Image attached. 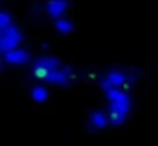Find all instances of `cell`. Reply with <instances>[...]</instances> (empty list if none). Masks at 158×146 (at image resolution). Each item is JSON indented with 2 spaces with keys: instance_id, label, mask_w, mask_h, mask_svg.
I'll list each match as a JSON object with an SVG mask.
<instances>
[{
  "instance_id": "cell-1",
  "label": "cell",
  "mask_w": 158,
  "mask_h": 146,
  "mask_svg": "<svg viewBox=\"0 0 158 146\" xmlns=\"http://www.w3.org/2000/svg\"><path fill=\"white\" fill-rule=\"evenodd\" d=\"M106 97L109 100V112L127 117L131 111V97L123 88H109L106 92Z\"/></svg>"
},
{
  "instance_id": "cell-2",
  "label": "cell",
  "mask_w": 158,
  "mask_h": 146,
  "mask_svg": "<svg viewBox=\"0 0 158 146\" xmlns=\"http://www.w3.org/2000/svg\"><path fill=\"white\" fill-rule=\"evenodd\" d=\"M126 83H127V75L121 70H114L104 77L100 87H102L104 92H107L109 88H123Z\"/></svg>"
},
{
  "instance_id": "cell-3",
  "label": "cell",
  "mask_w": 158,
  "mask_h": 146,
  "mask_svg": "<svg viewBox=\"0 0 158 146\" xmlns=\"http://www.w3.org/2000/svg\"><path fill=\"white\" fill-rule=\"evenodd\" d=\"M44 80L48 81V83L65 87V85H68L70 80H72V71H70V68H60V66L53 68V70H49L48 73H46Z\"/></svg>"
},
{
  "instance_id": "cell-4",
  "label": "cell",
  "mask_w": 158,
  "mask_h": 146,
  "mask_svg": "<svg viewBox=\"0 0 158 146\" xmlns=\"http://www.w3.org/2000/svg\"><path fill=\"white\" fill-rule=\"evenodd\" d=\"M58 66H60V61L56 60V58H53V56H41L34 63V70H32V73H34L36 77H39V78H44L46 73H48L49 70L58 68Z\"/></svg>"
},
{
  "instance_id": "cell-5",
  "label": "cell",
  "mask_w": 158,
  "mask_h": 146,
  "mask_svg": "<svg viewBox=\"0 0 158 146\" xmlns=\"http://www.w3.org/2000/svg\"><path fill=\"white\" fill-rule=\"evenodd\" d=\"M4 60L10 65H24L29 61V53L17 46V48H14V49L4 53Z\"/></svg>"
},
{
  "instance_id": "cell-6",
  "label": "cell",
  "mask_w": 158,
  "mask_h": 146,
  "mask_svg": "<svg viewBox=\"0 0 158 146\" xmlns=\"http://www.w3.org/2000/svg\"><path fill=\"white\" fill-rule=\"evenodd\" d=\"M66 9H68V0H49V2L46 3V12H48V15H51L53 19L61 17L63 14L66 12Z\"/></svg>"
},
{
  "instance_id": "cell-7",
  "label": "cell",
  "mask_w": 158,
  "mask_h": 146,
  "mask_svg": "<svg viewBox=\"0 0 158 146\" xmlns=\"http://www.w3.org/2000/svg\"><path fill=\"white\" fill-rule=\"evenodd\" d=\"M90 124H92L94 129H106L109 126V119L104 112L100 111H95L90 114Z\"/></svg>"
},
{
  "instance_id": "cell-8",
  "label": "cell",
  "mask_w": 158,
  "mask_h": 146,
  "mask_svg": "<svg viewBox=\"0 0 158 146\" xmlns=\"http://www.w3.org/2000/svg\"><path fill=\"white\" fill-rule=\"evenodd\" d=\"M55 29L58 31L60 34H70L73 31V22L66 17H56L55 19Z\"/></svg>"
},
{
  "instance_id": "cell-9",
  "label": "cell",
  "mask_w": 158,
  "mask_h": 146,
  "mask_svg": "<svg viewBox=\"0 0 158 146\" xmlns=\"http://www.w3.org/2000/svg\"><path fill=\"white\" fill-rule=\"evenodd\" d=\"M2 36H5V37H9V39L12 41V43H15L19 46V44L22 43V32L17 29V26H9V27H5L4 31H2Z\"/></svg>"
},
{
  "instance_id": "cell-10",
  "label": "cell",
  "mask_w": 158,
  "mask_h": 146,
  "mask_svg": "<svg viewBox=\"0 0 158 146\" xmlns=\"http://www.w3.org/2000/svg\"><path fill=\"white\" fill-rule=\"evenodd\" d=\"M31 98L34 102H38V104L46 102L48 100V88L43 87V85H36V87L31 90Z\"/></svg>"
},
{
  "instance_id": "cell-11",
  "label": "cell",
  "mask_w": 158,
  "mask_h": 146,
  "mask_svg": "<svg viewBox=\"0 0 158 146\" xmlns=\"http://www.w3.org/2000/svg\"><path fill=\"white\" fill-rule=\"evenodd\" d=\"M14 48H17V44L12 43L9 37H5V36L0 37V53H2V54L7 53V51H10V49H14Z\"/></svg>"
},
{
  "instance_id": "cell-12",
  "label": "cell",
  "mask_w": 158,
  "mask_h": 146,
  "mask_svg": "<svg viewBox=\"0 0 158 146\" xmlns=\"http://www.w3.org/2000/svg\"><path fill=\"white\" fill-rule=\"evenodd\" d=\"M12 24V17H10V14H7V12H0V29L4 31L5 27H9Z\"/></svg>"
},
{
  "instance_id": "cell-13",
  "label": "cell",
  "mask_w": 158,
  "mask_h": 146,
  "mask_svg": "<svg viewBox=\"0 0 158 146\" xmlns=\"http://www.w3.org/2000/svg\"><path fill=\"white\" fill-rule=\"evenodd\" d=\"M0 37H2V29H0Z\"/></svg>"
}]
</instances>
